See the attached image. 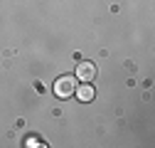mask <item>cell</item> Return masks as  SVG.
Segmentation results:
<instances>
[{"instance_id":"6da1fadb","label":"cell","mask_w":155,"mask_h":148,"mask_svg":"<svg viewBox=\"0 0 155 148\" xmlns=\"http://www.w3.org/2000/svg\"><path fill=\"white\" fill-rule=\"evenodd\" d=\"M74 89H76V77H59V79L54 82V94L59 96V99L71 96Z\"/></svg>"},{"instance_id":"7a4b0ae2","label":"cell","mask_w":155,"mask_h":148,"mask_svg":"<svg viewBox=\"0 0 155 148\" xmlns=\"http://www.w3.org/2000/svg\"><path fill=\"white\" fill-rule=\"evenodd\" d=\"M94 77H96V64H91V62L76 64V79H81V82H94Z\"/></svg>"},{"instance_id":"3957f363","label":"cell","mask_w":155,"mask_h":148,"mask_svg":"<svg viewBox=\"0 0 155 148\" xmlns=\"http://www.w3.org/2000/svg\"><path fill=\"white\" fill-rule=\"evenodd\" d=\"M74 94L79 96V101H91V99H94V86H91L89 82H81L79 89H74Z\"/></svg>"}]
</instances>
